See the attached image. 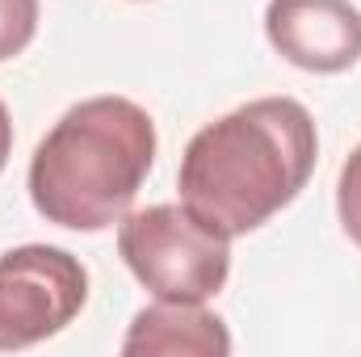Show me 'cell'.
<instances>
[{"label": "cell", "instance_id": "cell-8", "mask_svg": "<svg viewBox=\"0 0 361 357\" xmlns=\"http://www.w3.org/2000/svg\"><path fill=\"white\" fill-rule=\"evenodd\" d=\"M336 214H341L345 236L361 248V143L349 152L341 181H336Z\"/></svg>", "mask_w": 361, "mask_h": 357}, {"label": "cell", "instance_id": "cell-4", "mask_svg": "<svg viewBox=\"0 0 361 357\" xmlns=\"http://www.w3.org/2000/svg\"><path fill=\"white\" fill-rule=\"evenodd\" d=\"M89 303V269L55 244L0 253V353L59 337Z\"/></svg>", "mask_w": 361, "mask_h": 357}, {"label": "cell", "instance_id": "cell-7", "mask_svg": "<svg viewBox=\"0 0 361 357\" xmlns=\"http://www.w3.org/2000/svg\"><path fill=\"white\" fill-rule=\"evenodd\" d=\"M38 34V0H0V63L21 55Z\"/></svg>", "mask_w": 361, "mask_h": 357}, {"label": "cell", "instance_id": "cell-1", "mask_svg": "<svg viewBox=\"0 0 361 357\" xmlns=\"http://www.w3.org/2000/svg\"><path fill=\"white\" fill-rule=\"evenodd\" d=\"M315 118L294 97L248 101L202 126L180 156V202L227 240L265 227L315 173Z\"/></svg>", "mask_w": 361, "mask_h": 357}, {"label": "cell", "instance_id": "cell-2", "mask_svg": "<svg viewBox=\"0 0 361 357\" xmlns=\"http://www.w3.org/2000/svg\"><path fill=\"white\" fill-rule=\"evenodd\" d=\"M156 164V122L126 97L72 105L30 160L34 210L68 231L114 227Z\"/></svg>", "mask_w": 361, "mask_h": 357}, {"label": "cell", "instance_id": "cell-3", "mask_svg": "<svg viewBox=\"0 0 361 357\" xmlns=\"http://www.w3.org/2000/svg\"><path fill=\"white\" fill-rule=\"evenodd\" d=\"M118 253L160 303H206L231 273V240L185 202L126 210L118 219Z\"/></svg>", "mask_w": 361, "mask_h": 357}, {"label": "cell", "instance_id": "cell-5", "mask_svg": "<svg viewBox=\"0 0 361 357\" xmlns=\"http://www.w3.org/2000/svg\"><path fill=\"white\" fill-rule=\"evenodd\" d=\"M273 51L302 72H349L361 59V8L349 0H269Z\"/></svg>", "mask_w": 361, "mask_h": 357}, {"label": "cell", "instance_id": "cell-6", "mask_svg": "<svg viewBox=\"0 0 361 357\" xmlns=\"http://www.w3.org/2000/svg\"><path fill=\"white\" fill-rule=\"evenodd\" d=\"M122 353H193L223 357L231 353L227 324L206 311L202 303H152L130 320V332L122 341Z\"/></svg>", "mask_w": 361, "mask_h": 357}, {"label": "cell", "instance_id": "cell-9", "mask_svg": "<svg viewBox=\"0 0 361 357\" xmlns=\"http://www.w3.org/2000/svg\"><path fill=\"white\" fill-rule=\"evenodd\" d=\"M8 156H13V122H8V109H4V101H0V173H4Z\"/></svg>", "mask_w": 361, "mask_h": 357}]
</instances>
